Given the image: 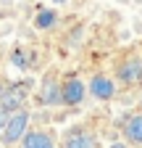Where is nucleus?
Wrapping results in <instances>:
<instances>
[{
	"label": "nucleus",
	"instance_id": "obj_5",
	"mask_svg": "<svg viewBox=\"0 0 142 148\" xmlns=\"http://www.w3.org/2000/svg\"><path fill=\"white\" fill-rule=\"evenodd\" d=\"M124 138H126L129 145H142V111L132 114L124 122Z\"/></svg>",
	"mask_w": 142,
	"mask_h": 148
},
{
	"label": "nucleus",
	"instance_id": "obj_2",
	"mask_svg": "<svg viewBox=\"0 0 142 148\" xmlns=\"http://www.w3.org/2000/svg\"><path fill=\"white\" fill-rule=\"evenodd\" d=\"M26 127H29V116H26V111H16V114L8 116V122H5L3 140H5V143H19V140H24Z\"/></svg>",
	"mask_w": 142,
	"mask_h": 148
},
{
	"label": "nucleus",
	"instance_id": "obj_9",
	"mask_svg": "<svg viewBox=\"0 0 142 148\" xmlns=\"http://www.w3.org/2000/svg\"><path fill=\"white\" fill-rule=\"evenodd\" d=\"M55 11H50V8H45V11H40L37 13V18H34V24H37L40 29H50L53 24H55Z\"/></svg>",
	"mask_w": 142,
	"mask_h": 148
},
{
	"label": "nucleus",
	"instance_id": "obj_6",
	"mask_svg": "<svg viewBox=\"0 0 142 148\" xmlns=\"http://www.w3.org/2000/svg\"><path fill=\"white\" fill-rule=\"evenodd\" d=\"M24 148H55V143H53V138L47 132H26Z\"/></svg>",
	"mask_w": 142,
	"mask_h": 148
},
{
	"label": "nucleus",
	"instance_id": "obj_8",
	"mask_svg": "<svg viewBox=\"0 0 142 148\" xmlns=\"http://www.w3.org/2000/svg\"><path fill=\"white\" fill-rule=\"evenodd\" d=\"M42 101L45 103H63V95H61V87L55 85V82H45V87H42Z\"/></svg>",
	"mask_w": 142,
	"mask_h": 148
},
{
	"label": "nucleus",
	"instance_id": "obj_3",
	"mask_svg": "<svg viewBox=\"0 0 142 148\" xmlns=\"http://www.w3.org/2000/svg\"><path fill=\"white\" fill-rule=\"evenodd\" d=\"M84 92H87V85H84L82 79H76V77H71V79H66V82L61 85V95H63V103H66V106L82 103Z\"/></svg>",
	"mask_w": 142,
	"mask_h": 148
},
{
	"label": "nucleus",
	"instance_id": "obj_1",
	"mask_svg": "<svg viewBox=\"0 0 142 148\" xmlns=\"http://www.w3.org/2000/svg\"><path fill=\"white\" fill-rule=\"evenodd\" d=\"M116 74H118V79L124 85H139L142 82V58L137 53L126 56V58L116 66Z\"/></svg>",
	"mask_w": 142,
	"mask_h": 148
},
{
	"label": "nucleus",
	"instance_id": "obj_11",
	"mask_svg": "<svg viewBox=\"0 0 142 148\" xmlns=\"http://www.w3.org/2000/svg\"><path fill=\"white\" fill-rule=\"evenodd\" d=\"M111 148H129V145H126V143H113Z\"/></svg>",
	"mask_w": 142,
	"mask_h": 148
},
{
	"label": "nucleus",
	"instance_id": "obj_7",
	"mask_svg": "<svg viewBox=\"0 0 142 148\" xmlns=\"http://www.w3.org/2000/svg\"><path fill=\"white\" fill-rule=\"evenodd\" d=\"M66 148H97V140L87 132H74L71 138H66Z\"/></svg>",
	"mask_w": 142,
	"mask_h": 148
},
{
	"label": "nucleus",
	"instance_id": "obj_10",
	"mask_svg": "<svg viewBox=\"0 0 142 148\" xmlns=\"http://www.w3.org/2000/svg\"><path fill=\"white\" fill-rule=\"evenodd\" d=\"M5 122H8L5 114H0V135H3V130H5Z\"/></svg>",
	"mask_w": 142,
	"mask_h": 148
},
{
	"label": "nucleus",
	"instance_id": "obj_4",
	"mask_svg": "<svg viewBox=\"0 0 142 148\" xmlns=\"http://www.w3.org/2000/svg\"><path fill=\"white\" fill-rule=\"evenodd\" d=\"M87 87H90V92L95 98H100V101H111L116 95V85H113L111 77H105V74H95Z\"/></svg>",
	"mask_w": 142,
	"mask_h": 148
},
{
	"label": "nucleus",
	"instance_id": "obj_12",
	"mask_svg": "<svg viewBox=\"0 0 142 148\" xmlns=\"http://www.w3.org/2000/svg\"><path fill=\"white\" fill-rule=\"evenodd\" d=\"M53 3H66V0H53Z\"/></svg>",
	"mask_w": 142,
	"mask_h": 148
}]
</instances>
